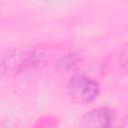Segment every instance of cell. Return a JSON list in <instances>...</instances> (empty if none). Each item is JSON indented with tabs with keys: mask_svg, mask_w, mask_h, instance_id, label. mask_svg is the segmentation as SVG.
<instances>
[{
	"mask_svg": "<svg viewBox=\"0 0 128 128\" xmlns=\"http://www.w3.org/2000/svg\"><path fill=\"white\" fill-rule=\"evenodd\" d=\"M76 56L74 55V54H69V55H66V56H64L63 58H62V60L60 61V65H62V66H64V67H71V66H73L74 64L73 63H75L76 62Z\"/></svg>",
	"mask_w": 128,
	"mask_h": 128,
	"instance_id": "3",
	"label": "cell"
},
{
	"mask_svg": "<svg viewBox=\"0 0 128 128\" xmlns=\"http://www.w3.org/2000/svg\"><path fill=\"white\" fill-rule=\"evenodd\" d=\"M115 119L114 112L109 108H96L90 110L83 116V122L87 126L92 127H106L109 126Z\"/></svg>",
	"mask_w": 128,
	"mask_h": 128,
	"instance_id": "2",
	"label": "cell"
},
{
	"mask_svg": "<svg viewBox=\"0 0 128 128\" xmlns=\"http://www.w3.org/2000/svg\"><path fill=\"white\" fill-rule=\"evenodd\" d=\"M100 87L97 81L84 74H75L67 85V92L71 100L77 104L85 105L93 102L99 94Z\"/></svg>",
	"mask_w": 128,
	"mask_h": 128,
	"instance_id": "1",
	"label": "cell"
},
{
	"mask_svg": "<svg viewBox=\"0 0 128 128\" xmlns=\"http://www.w3.org/2000/svg\"><path fill=\"white\" fill-rule=\"evenodd\" d=\"M120 64L122 68L128 72V47H126L120 55Z\"/></svg>",
	"mask_w": 128,
	"mask_h": 128,
	"instance_id": "4",
	"label": "cell"
}]
</instances>
